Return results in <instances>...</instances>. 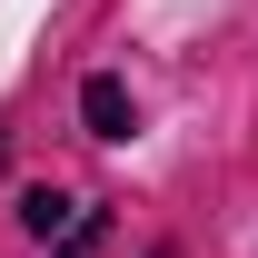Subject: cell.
Listing matches in <instances>:
<instances>
[{"label": "cell", "mask_w": 258, "mask_h": 258, "mask_svg": "<svg viewBox=\"0 0 258 258\" xmlns=\"http://www.w3.org/2000/svg\"><path fill=\"white\" fill-rule=\"evenodd\" d=\"M80 119H90V139H129L139 129V99H129V80H80Z\"/></svg>", "instance_id": "1"}, {"label": "cell", "mask_w": 258, "mask_h": 258, "mask_svg": "<svg viewBox=\"0 0 258 258\" xmlns=\"http://www.w3.org/2000/svg\"><path fill=\"white\" fill-rule=\"evenodd\" d=\"M20 219H30V228H40V238H50V228H70V219H80V209H70V199H60V189H30V199H20Z\"/></svg>", "instance_id": "2"}, {"label": "cell", "mask_w": 258, "mask_h": 258, "mask_svg": "<svg viewBox=\"0 0 258 258\" xmlns=\"http://www.w3.org/2000/svg\"><path fill=\"white\" fill-rule=\"evenodd\" d=\"M99 238H109V219H99V209H80V219H70V238L50 258H99Z\"/></svg>", "instance_id": "3"}, {"label": "cell", "mask_w": 258, "mask_h": 258, "mask_svg": "<svg viewBox=\"0 0 258 258\" xmlns=\"http://www.w3.org/2000/svg\"><path fill=\"white\" fill-rule=\"evenodd\" d=\"M149 258H179V248H149Z\"/></svg>", "instance_id": "4"}]
</instances>
